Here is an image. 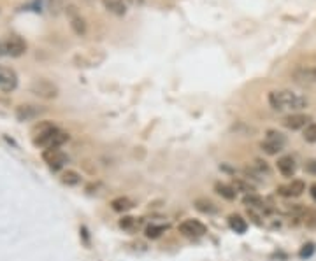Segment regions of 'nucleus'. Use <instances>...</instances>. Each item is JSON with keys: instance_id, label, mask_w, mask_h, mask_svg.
I'll return each mask as SVG.
<instances>
[{"instance_id": "f257e3e1", "label": "nucleus", "mask_w": 316, "mask_h": 261, "mask_svg": "<svg viewBox=\"0 0 316 261\" xmlns=\"http://www.w3.org/2000/svg\"><path fill=\"white\" fill-rule=\"evenodd\" d=\"M32 140H34L35 148H44V149H53L60 148L63 142L69 140V135L65 132H62L60 128H57L53 123L42 121L32 130Z\"/></svg>"}, {"instance_id": "f03ea898", "label": "nucleus", "mask_w": 316, "mask_h": 261, "mask_svg": "<svg viewBox=\"0 0 316 261\" xmlns=\"http://www.w3.org/2000/svg\"><path fill=\"white\" fill-rule=\"evenodd\" d=\"M269 104L274 110H300L307 105V100L297 93L283 90L269 93Z\"/></svg>"}, {"instance_id": "7ed1b4c3", "label": "nucleus", "mask_w": 316, "mask_h": 261, "mask_svg": "<svg viewBox=\"0 0 316 261\" xmlns=\"http://www.w3.org/2000/svg\"><path fill=\"white\" fill-rule=\"evenodd\" d=\"M25 51H27V42L21 37H18V35H13V37H7L0 41V56L18 58L21 54H25Z\"/></svg>"}, {"instance_id": "20e7f679", "label": "nucleus", "mask_w": 316, "mask_h": 261, "mask_svg": "<svg viewBox=\"0 0 316 261\" xmlns=\"http://www.w3.org/2000/svg\"><path fill=\"white\" fill-rule=\"evenodd\" d=\"M284 146H286V137L283 133L276 132V130H269L264 142L260 144V148L267 154H278L279 151H283Z\"/></svg>"}, {"instance_id": "39448f33", "label": "nucleus", "mask_w": 316, "mask_h": 261, "mask_svg": "<svg viewBox=\"0 0 316 261\" xmlns=\"http://www.w3.org/2000/svg\"><path fill=\"white\" fill-rule=\"evenodd\" d=\"M42 160L46 161L47 167L51 170H60L63 165L69 161V158H67V154L63 153L60 148H53V149H44Z\"/></svg>"}, {"instance_id": "423d86ee", "label": "nucleus", "mask_w": 316, "mask_h": 261, "mask_svg": "<svg viewBox=\"0 0 316 261\" xmlns=\"http://www.w3.org/2000/svg\"><path fill=\"white\" fill-rule=\"evenodd\" d=\"M18 86V74L9 67L0 65V92L2 93H11Z\"/></svg>"}, {"instance_id": "0eeeda50", "label": "nucleus", "mask_w": 316, "mask_h": 261, "mask_svg": "<svg viewBox=\"0 0 316 261\" xmlns=\"http://www.w3.org/2000/svg\"><path fill=\"white\" fill-rule=\"evenodd\" d=\"M32 93H35L41 98H55L58 95V88L51 81L46 79H39L32 84Z\"/></svg>"}, {"instance_id": "6e6552de", "label": "nucleus", "mask_w": 316, "mask_h": 261, "mask_svg": "<svg viewBox=\"0 0 316 261\" xmlns=\"http://www.w3.org/2000/svg\"><path fill=\"white\" fill-rule=\"evenodd\" d=\"M179 231L187 237H202L205 233V226L197 219H187L179 224Z\"/></svg>"}, {"instance_id": "1a4fd4ad", "label": "nucleus", "mask_w": 316, "mask_h": 261, "mask_svg": "<svg viewBox=\"0 0 316 261\" xmlns=\"http://www.w3.org/2000/svg\"><path fill=\"white\" fill-rule=\"evenodd\" d=\"M311 121V116H306V114H290L283 120V125L286 126L288 130H300L306 128Z\"/></svg>"}, {"instance_id": "9d476101", "label": "nucleus", "mask_w": 316, "mask_h": 261, "mask_svg": "<svg viewBox=\"0 0 316 261\" xmlns=\"http://www.w3.org/2000/svg\"><path fill=\"white\" fill-rule=\"evenodd\" d=\"M304 191H306V183H304V181H300V179H294L290 184L281 186V188L278 189L279 195L290 196V198H292V196H300Z\"/></svg>"}, {"instance_id": "9b49d317", "label": "nucleus", "mask_w": 316, "mask_h": 261, "mask_svg": "<svg viewBox=\"0 0 316 261\" xmlns=\"http://www.w3.org/2000/svg\"><path fill=\"white\" fill-rule=\"evenodd\" d=\"M39 114H42V109L35 107V105H19V107L16 109V118H18L19 121L35 120V118H39Z\"/></svg>"}, {"instance_id": "f8f14e48", "label": "nucleus", "mask_w": 316, "mask_h": 261, "mask_svg": "<svg viewBox=\"0 0 316 261\" xmlns=\"http://www.w3.org/2000/svg\"><path fill=\"white\" fill-rule=\"evenodd\" d=\"M294 77H295V81L307 82V84L316 82V67H300V69H297L294 72Z\"/></svg>"}, {"instance_id": "ddd939ff", "label": "nucleus", "mask_w": 316, "mask_h": 261, "mask_svg": "<svg viewBox=\"0 0 316 261\" xmlns=\"http://www.w3.org/2000/svg\"><path fill=\"white\" fill-rule=\"evenodd\" d=\"M278 170L279 173L284 177H294L295 170H297V165H295V160L292 156H283L278 160Z\"/></svg>"}, {"instance_id": "4468645a", "label": "nucleus", "mask_w": 316, "mask_h": 261, "mask_svg": "<svg viewBox=\"0 0 316 261\" xmlns=\"http://www.w3.org/2000/svg\"><path fill=\"white\" fill-rule=\"evenodd\" d=\"M215 191L218 193L220 196H223L225 200H235V195H237L234 186H228L225 183H216L215 184Z\"/></svg>"}, {"instance_id": "2eb2a0df", "label": "nucleus", "mask_w": 316, "mask_h": 261, "mask_svg": "<svg viewBox=\"0 0 316 261\" xmlns=\"http://www.w3.org/2000/svg\"><path fill=\"white\" fill-rule=\"evenodd\" d=\"M228 226H230L235 233H244L248 230L246 219H243L239 214H232L230 217H228Z\"/></svg>"}, {"instance_id": "dca6fc26", "label": "nucleus", "mask_w": 316, "mask_h": 261, "mask_svg": "<svg viewBox=\"0 0 316 261\" xmlns=\"http://www.w3.org/2000/svg\"><path fill=\"white\" fill-rule=\"evenodd\" d=\"M70 26H72V30L76 32L77 35H85L86 34V23L85 19L79 16L76 11H72L70 13Z\"/></svg>"}, {"instance_id": "f3484780", "label": "nucleus", "mask_w": 316, "mask_h": 261, "mask_svg": "<svg viewBox=\"0 0 316 261\" xmlns=\"http://www.w3.org/2000/svg\"><path fill=\"white\" fill-rule=\"evenodd\" d=\"M102 2H104L106 9L111 11L113 14L123 16V14L126 13V7H125L123 0H102Z\"/></svg>"}, {"instance_id": "a211bd4d", "label": "nucleus", "mask_w": 316, "mask_h": 261, "mask_svg": "<svg viewBox=\"0 0 316 261\" xmlns=\"http://www.w3.org/2000/svg\"><path fill=\"white\" fill-rule=\"evenodd\" d=\"M111 207L116 212H126L134 207V201L130 198H126V196H118V198H114L111 201Z\"/></svg>"}, {"instance_id": "6ab92c4d", "label": "nucleus", "mask_w": 316, "mask_h": 261, "mask_svg": "<svg viewBox=\"0 0 316 261\" xmlns=\"http://www.w3.org/2000/svg\"><path fill=\"white\" fill-rule=\"evenodd\" d=\"M195 209L197 211H200V212H204V214H216V212H218L216 205L207 198H197L195 200Z\"/></svg>"}, {"instance_id": "aec40b11", "label": "nucleus", "mask_w": 316, "mask_h": 261, "mask_svg": "<svg viewBox=\"0 0 316 261\" xmlns=\"http://www.w3.org/2000/svg\"><path fill=\"white\" fill-rule=\"evenodd\" d=\"M139 224H141V221L132 216H125L120 219V228H123L125 231H136L137 228H139Z\"/></svg>"}, {"instance_id": "412c9836", "label": "nucleus", "mask_w": 316, "mask_h": 261, "mask_svg": "<svg viewBox=\"0 0 316 261\" xmlns=\"http://www.w3.org/2000/svg\"><path fill=\"white\" fill-rule=\"evenodd\" d=\"M243 204L246 205L248 209H266V201L256 195H246L243 200Z\"/></svg>"}, {"instance_id": "4be33fe9", "label": "nucleus", "mask_w": 316, "mask_h": 261, "mask_svg": "<svg viewBox=\"0 0 316 261\" xmlns=\"http://www.w3.org/2000/svg\"><path fill=\"white\" fill-rule=\"evenodd\" d=\"M62 183L67 186H77L81 183V176H79L77 172H74V170H67L62 176Z\"/></svg>"}, {"instance_id": "5701e85b", "label": "nucleus", "mask_w": 316, "mask_h": 261, "mask_svg": "<svg viewBox=\"0 0 316 261\" xmlns=\"http://www.w3.org/2000/svg\"><path fill=\"white\" fill-rule=\"evenodd\" d=\"M302 221L307 228H316V211H313V209L302 211Z\"/></svg>"}, {"instance_id": "b1692460", "label": "nucleus", "mask_w": 316, "mask_h": 261, "mask_svg": "<svg viewBox=\"0 0 316 261\" xmlns=\"http://www.w3.org/2000/svg\"><path fill=\"white\" fill-rule=\"evenodd\" d=\"M164 231H165L164 224H149V226L146 228V237H148V239H158Z\"/></svg>"}, {"instance_id": "393cba45", "label": "nucleus", "mask_w": 316, "mask_h": 261, "mask_svg": "<svg viewBox=\"0 0 316 261\" xmlns=\"http://www.w3.org/2000/svg\"><path fill=\"white\" fill-rule=\"evenodd\" d=\"M302 137H304V140L306 142H316V123H309L304 128V133H302Z\"/></svg>"}, {"instance_id": "a878e982", "label": "nucleus", "mask_w": 316, "mask_h": 261, "mask_svg": "<svg viewBox=\"0 0 316 261\" xmlns=\"http://www.w3.org/2000/svg\"><path fill=\"white\" fill-rule=\"evenodd\" d=\"M314 251H316V247H314V244H313V242L304 244V246L300 247V251H299L300 259H307V258H311V256L314 254Z\"/></svg>"}, {"instance_id": "bb28decb", "label": "nucleus", "mask_w": 316, "mask_h": 261, "mask_svg": "<svg viewBox=\"0 0 316 261\" xmlns=\"http://www.w3.org/2000/svg\"><path fill=\"white\" fill-rule=\"evenodd\" d=\"M234 189H235V191H237V189H241V191L250 193V195H251V191H253V188H251L250 184L243 183V181H239V179H235V181H234Z\"/></svg>"}, {"instance_id": "cd10ccee", "label": "nucleus", "mask_w": 316, "mask_h": 261, "mask_svg": "<svg viewBox=\"0 0 316 261\" xmlns=\"http://www.w3.org/2000/svg\"><path fill=\"white\" fill-rule=\"evenodd\" d=\"M306 170L311 173V176H316V160H309L306 163Z\"/></svg>"}, {"instance_id": "c85d7f7f", "label": "nucleus", "mask_w": 316, "mask_h": 261, "mask_svg": "<svg viewBox=\"0 0 316 261\" xmlns=\"http://www.w3.org/2000/svg\"><path fill=\"white\" fill-rule=\"evenodd\" d=\"M309 193H311V198H313L314 201H316V184H313L309 188Z\"/></svg>"}, {"instance_id": "c756f323", "label": "nucleus", "mask_w": 316, "mask_h": 261, "mask_svg": "<svg viewBox=\"0 0 316 261\" xmlns=\"http://www.w3.org/2000/svg\"><path fill=\"white\" fill-rule=\"evenodd\" d=\"M130 4H134V6H139V4H142L144 0H128Z\"/></svg>"}]
</instances>
